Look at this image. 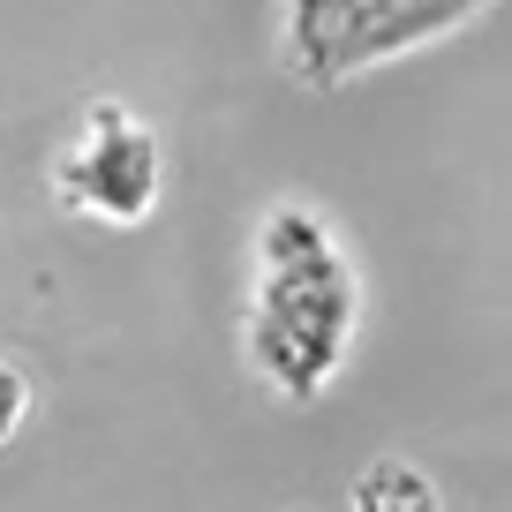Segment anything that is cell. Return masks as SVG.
Listing matches in <instances>:
<instances>
[{
  "label": "cell",
  "instance_id": "6da1fadb",
  "mask_svg": "<svg viewBox=\"0 0 512 512\" xmlns=\"http://www.w3.org/2000/svg\"><path fill=\"white\" fill-rule=\"evenodd\" d=\"M362 279L347 249L309 204H272L256 226V287L241 309V354L287 407L324 400V384L347 369Z\"/></svg>",
  "mask_w": 512,
  "mask_h": 512
},
{
  "label": "cell",
  "instance_id": "7a4b0ae2",
  "mask_svg": "<svg viewBox=\"0 0 512 512\" xmlns=\"http://www.w3.org/2000/svg\"><path fill=\"white\" fill-rule=\"evenodd\" d=\"M46 189L68 219H91V226H144L166 196V144L159 128L144 121L136 106L121 98H91L83 121L68 128V144L53 151L46 166Z\"/></svg>",
  "mask_w": 512,
  "mask_h": 512
},
{
  "label": "cell",
  "instance_id": "3957f363",
  "mask_svg": "<svg viewBox=\"0 0 512 512\" xmlns=\"http://www.w3.org/2000/svg\"><path fill=\"white\" fill-rule=\"evenodd\" d=\"M347 512H445V490H437V475L422 460L384 452L347 482Z\"/></svg>",
  "mask_w": 512,
  "mask_h": 512
},
{
  "label": "cell",
  "instance_id": "277c9868",
  "mask_svg": "<svg viewBox=\"0 0 512 512\" xmlns=\"http://www.w3.org/2000/svg\"><path fill=\"white\" fill-rule=\"evenodd\" d=\"M23 415H31V384H23V362H8V437L23 430Z\"/></svg>",
  "mask_w": 512,
  "mask_h": 512
}]
</instances>
